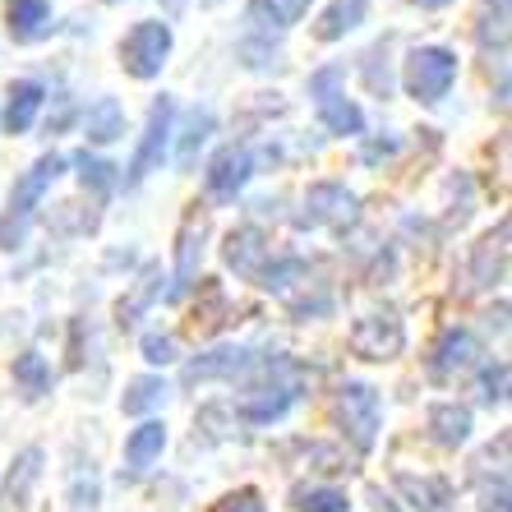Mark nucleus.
I'll return each mask as SVG.
<instances>
[{
  "label": "nucleus",
  "mask_w": 512,
  "mask_h": 512,
  "mask_svg": "<svg viewBox=\"0 0 512 512\" xmlns=\"http://www.w3.org/2000/svg\"><path fill=\"white\" fill-rule=\"evenodd\" d=\"M457 79V56L448 47H416L406 56V93L416 102H439Z\"/></svg>",
  "instance_id": "nucleus-4"
},
{
  "label": "nucleus",
  "mask_w": 512,
  "mask_h": 512,
  "mask_svg": "<svg viewBox=\"0 0 512 512\" xmlns=\"http://www.w3.org/2000/svg\"><path fill=\"white\" fill-rule=\"evenodd\" d=\"M213 512H268V508H263L259 489H231V494H222L213 503Z\"/></svg>",
  "instance_id": "nucleus-31"
},
{
  "label": "nucleus",
  "mask_w": 512,
  "mask_h": 512,
  "mask_svg": "<svg viewBox=\"0 0 512 512\" xmlns=\"http://www.w3.org/2000/svg\"><path fill=\"white\" fill-rule=\"evenodd\" d=\"M171 56V28L157 24V19H143V24L130 28V37L120 42V65L134 79H157L162 65Z\"/></svg>",
  "instance_id": "nucleus-5"
},
{
  "label": "nucleus",
  "mask_w": 512,
  "mask_h": 512,
  "mask_svg": "<svg viewBox=\"0 0 512 512\" xmlns=\"http://www.w3.org/2000/svg\"><path fill=\"white\" fill-rule=\"evenodd\" d=\"M402 346H406V328L397 319V310H388V305L356 319V328H351V351L360 360H397Z\"/></svg>",
  "instance_id": "nucleus-6"
},
{
  "label": "nucleus",
  "mask_w": 512,
  "mask_h": 512,
  "mask_svg": "<svg viewBox=\"0 0 512 512\" xmlns=\"http://www.w3.org/2000/svg\"><path fill=\"white\" fill-rule=\"evenodd\" d=\"M411 5H420V10H443V5H453V0H411Z\"/></svg>",
  "instance_id": "nucleus-35"
},
{
  "label": "nucleus",
  "mask_w": 512,
  "mask_h": 512,
  "mask_svg": "<svg viewBox=\"0 0 512 512\" xmlns=\"http://www.w3.org/2000/svg\"><path fill=\"white\" fill-rule=\"evenodd\" d=\"M305 10L310 0H250V19L263 28H291Z\"/></svg>",
  "instance_id": "nucleus-24"
},
{
  "label": "nucleus",
  "mask_w": 512,
  "mask_h": 512,
  "mask_svg": "<svg viewBox=\"0 0 512 512\" xmlns=\"http://www.w3.org/2000/svg\"><path fill=\"white\" fill-rule=\"evenodd\" d=\"M167 402V383L162 379H153V374H143V379H134L130 388H125V416H148L153 406H162Z\"/></svg>",
  "instance_id": "nucleus-27"
},
{
  "label": "nucleus",
  "mask_w": 512,
  "mask_h": 512,
  "mask_svg": "<svg viewBox=\"0 0 512 512\" xmlns=\"http://www.w3.org/2000/svg\"><path fill=\"white\" fill-rule=\"evenodd\" d=\"M111 5H116V0H111Z\"/></svg>",
  "instance_id": "nucleus-36"
},
{
  "label": "nucleus",
  "mask_w": 512,
  "mask_h": 512,
  "mask_svg": "<svg viewBox=\"0 0 512 512\" xmlns=\"http://www.w3.org/2000/svg\"><path fill=\"white\" fill-rule=\"evenodd\" d=\"M305 273H310V263L296 259V254H286V259H268V263H263L254 282H259L263 291H286V286L296 282V277H305Z\"/></svg>",
  "instance_id": "nucleus-28"
},
{
  "label": "nucleus",
  "mask_w": 512,
  "mask_h": 512,
  "mask_svg": "<svg viewBox=\"0 0 512 512\" xmlns=\"http://www.w3.org/2000/svg\"><path fill=\"white\" fill-rule=\"evenodd\" d=\"M5 24L14 42H37L51 33V5L47 0H5Z\"/></svg>",
  "instance_id": "nucleus-17"
},
{
  "label": "nucleus",
  "mask_w": 512,
  "mask_h": 512,
  "mask_svg": "<svg viewBox=\"0 0 512 512\" xmlns=\"http://www.w3.org/2000/svg\"><path fill=\"white\" fill-rule=\"evenodd\" d=\"M65 171V157L60 153H42L24 176L14 180V194H10V213L0 217V250H19L28 236V222H33V208L42 203V194L51 190V180Z\"/></svg>",
  "instance_id": "nucleus-1"
},
{
  "label": "nucleus",
  "mask_w": 512,
  "mask_h": 512,
  "mask_svg": "<svg viewBox=\"0 0 512 512\" xmlns=\"http://www.w3.org/2000/svg\"><path fill=\"white\" fill-rule=\"evenodd\" d=\"M333 420L342 425V434L356 443V453H370L379 439V393L370 383H342L333 397Z\"/></svg>",
  "instance_id": "nucleus-3"
},
{
  "label": "nucleus",
  "mask_w": 512,
  "mask_h": 512,
  "mask_svg": "<svg viewBox=\"0 0 512 512\" xmlns=\"http://www.w3.org/2000/svg\"><path fill=\"white\" fill-rule=\"evenodd\" d=\"M356 194L346 190V185H337V180H319V185H310V194H305V213L296 217L300 227H333V231H346L351 222H356Z\"/></svg>",
  "instance_id": "nucleus-7"
},
{
  "label": "nucleus",
  "mask_w": 512,
  "mask_h": 512,
  "mask_svg": "<svg viewBox=\"0 0 512 512\" xmlns=\"http://www.w3.org/2000/svg\"><path fill=\"white\" fill-rule=\"evenodd\" d=\"M397 148V139H370L365 143V162H379V157H388Z\"/></svg>",
  "instance_id": "nucleus-34"
},
{
  "label": "nucleus",
  "mask_w": 512,
  "mask_h": 512,
  "mask_svg": "<svg viewBox=\"0 0 512 512\" xmlns=\"http://www.w3.org/2000/svg\"><path fill=\"white\" fill-rule=\"evenodd\" d=\"M393 485H397V494H406V503L416 512H453V485H448V480L397 471Z\"/></svg>",
  "instance_id": "nucleus-14"
},
{
  "label": "nucleus",
  "mask_w": 512,
  "mask_h": 512,
  "mask_svg": "<svg viewBox=\"0 0 512 512\" xmlns=\"http://www.w3.org/2000/svg\"><path fill=\"white\" fill-rule=\"evenodd\" d=\"M337 79H342V70H319L310 79V93H314V107H319L323 130H333V134H360V130H365V116H360L356 102H351V97L337 88Z\"/></svg>",
  "instance_id": "nucleus-8"
},
{
  "label": "nucleus",
  "mask_w": 512,
  "mask_h": 512,
  "mask_svg": "<svg viewBox=\"0 0 512 512\" xmlns=\"http://www.w3.org/2000/svg\"><path fill=\"white\" fill-rule=\"evenodd\" d=\"M203 236H208V213L194 203L190 213H185V222H180V236H176V277H171L167 300H180L194 286L199 263H203Z\"/></svg>",
  "instance_id": "nucleus-10"
},
{
  "label": "nucleus",
  "mask_w": 512,
  "mask_h": 512,
  "mask_svg": "<svg viewBox=\"0 0 512 512\" xmlns=\"http://www.w3.org/2000/svg\"><path fill=\"white\" fill-rule=\"evenodd\" d=\"M162 291V268H143V277L134 282V291L130 296H120V305H116V323L120 328H130V323H139V314L153 305V296Z\"/></svg>",
  "instance_id": "nucleus-23"
},
{
  "label": "nucleus",
  "mask_w": 512,
  "mask_h": 512,
  "mask_svg": "<svg viewBox=\"0 0 512 512\" xmlns=\"http://www.w3.org/2000/svg\"><path fill=\"white\" fill-rule=\"evenodd\" d=\"M42 97H47V93H42V84H33V79H19V84L10 88V102H5V130H10V134L33 130Z\"/></svg>",
  "instance_id": "nucleus-20"
},
{
  "label": "nucleus",
  "mask_w": 512,
  "mask_h": 512,
  "mask_svg": "<svg viewBox=\"0 0 512 512\" xmlns=\"http://www.w3.org/2000/svg\"><path fill=\"white\" fill-rule=\"evenodd\" d=\"M296 397H300V370L291 360H273V365L263 370V379L240 393L236 411L250 420V425H268V420L286 416V406L296 402Z\"/></svg>",
  "instance_id": "nucleus-2"
},
{
  "label": "nucleus",
  "mask_w": 512,
  "mask_h": 512,
  "mask_svg": "<svg viewBox=\"0 0 512 512\" xmlns=\"http://www.w3.org/2000/svg\"><path fill=\"white\" fill-rule=\"evenodd\" d=\"M14 383H19L28 397L51 393V365L37 356V351H24V356H14Z\"/></svg>",
  "instance_id": "nucleus-26"
},
{
  "label": "nucleus",
  "mask_w": 512,
  "mask_h": 512,
  "mask_svg": "<svg viewBox=\"0 0 512 512\" xmlns=\"http://www.w3.org/2000/svg\"><path fill=\"white\" fill-rule=\"evenodd\" d=\"M254 176V157L245 143H227L222 153L213 157V167H208V194L217 203H231L240 190H245V180Z\"/></svg>",
  "instance_id": "nucleus-12"
},
{
  "label": "nucleus",
  "mask_w": 512,
  "mask_h": 512,
  "mask_svg": "<svg viewBox=\"0 0 512 512\" xmlns=\"http://www.w3.org/2000/svg\"><path fill=\"white\" fill-rule=\"evenodd\" d=\"M365 10H370V0H333V5L319 14L314 37H319V42H337V37H346L356 24H365Z\"/></svg>",
  "instance_id": "nucleus-19"
},
{
  "label": "nucleus",
  "mask_w": 512,
  "mask_h": 512,
  "mask_svg": "<svg viewBox=\"0 0 512 512\" xmlns=\"http://www.w3.org/2000/svg\"><path fill=\"white\" fill-rule=\"evenodd\" d=\"M508 236H512V227L499 222V227L476 245V259H471V286L503 282V273H508Z\"/></svg>",
  "instance_id": "nucleus-15"
},
{
  "label": "nucleus",
  "mask_w": 512,
  "mask_h": 512,
  "mask_svg": "<svg viewBox=\"0 0 512 512\" xmlns=\"http://www.w3.org/2000/svg\"><path fill=\"white\" fill-rule=\"evenodd\" d=\"M171 116H176V102L171 97H157L153 102V116H148V130H143V143L139 153H134L130 162V176H125V185H139L148 171L162 162V153H167V139H171Z\"/></svg>",
  "instance_id": "nucleus-11"
},
{
  "label": "nucleus",
  "mask_w": 512,
  "mask_h": 512,
  "mask_svg": "<svg viewBox=\"0 0 512 512\" xmlns=\"http://www.w3.org/2000/svg\"><path fill=\"white\" fill-rule=\"evenodd\" d=\"M429 434H434V443H443V448H462V443L471 439V411L457 402L429 406Z\"/></svg>",
  "instance_id": "nucleus-18"
},
{
  "label": "nucleus",
  "mask_w": 512,
  "mask_h": 512,
  "mask_svg": "<svg viewBox=\"0 0 512 512\" xmlns=\"http://www.w3.org/2000/svg\"><path fill=\"white\" fill-rule=\"evenodd\" d=\"M296 512H346V494L342 489H323V485H300L291 494Z\"/></svg>",
  "instance_id": "nucleus-29"
},
{
  "label": "nucleus",
  "mask_w": 512,
  "mask_h": 512,
  "mask_svg": "<svg viewBox=\"0 0 512 512\" xmlns=\"http://www.w3.org/2000/svg\"><path fill=\"white\" fill-rule=\"evenodd\" d=\"M143 360H153V365H167V360H176V342L162 333H148L143 337Z\"/></svg>",
  "instance_id": "nucleus-32"
},
{
  "label": "nucleus",
  "mask_w": 512,
  "mask_h": 512,
  "mask_svg": "<svg viewBox=\"0 0 512 512\" xmlns=\"http://www.w3.org/2000/svg\"><path fill=\"white\" fill-rule=\"evenodd\" d=\"M227 268H236L240 277H259V268L268 263V245H263V231L259 227H240L227 236V250H222Z\"/></svg>",
  "instance_id": "nucleus-16"
},
{
  "label": "nucleus",
  "mask_w": 512,
  "mask_h": 512,
  "mask_svg": "<svg viewBox=\"0 0 512 512\" xmlns=\"http://www.w3.org/2000/svg\"><path fill=\"white\" fill-rule=\"evenodd\" d=\"M208 134H213V116H208V111H194L185 134H180V162H185V167L194 162V153H199V143L208 139Z\"/></svg>",
  "instance_id": "nucleus-30"
},
{
  "label": "nucleus",
  "mask_w": 512,
  "mask_h": 512,
  "mask_svg": "<svg viewBox=\"0 0 512 512\" xmlns=\"http://www.w3.org/2000/svg\"><path fill=\"white\" fill-rule=\"evenodd\" d=\"M162 448H167V429L157 425V420H143L130 434V443H125V466L130 471H148L162 457Z\"/></svg>",
  "instance_id": "nucleus-21"
},
{
  "label": "nucleus",
  "mask_w": 512,
  "mask_h": 512,
  "mask_svg": "<svg viewBox=\"0 0 512 512\" xmlns=\"http://www.w3.org/2000/svg\"><path fill=\"white\" fill-rule=\"evenodd\" d=\"M254 370V351L245 346H217V351H203L185 365V383H208V379H236V374Z\"/></svg>",
  "instance_id": "nucleus-13"
},
{
  "label": "nucleus",
  "mask_w": 512,
  "mask_h": 512,
  "mask_svg": "<svg viewBox=\"0 0 512 512\" xmlns=\"http://www.w3.org/2000/svg\"><path fill=\"white\" fill-rule=\"evenodd\" d=\"M480 365V337L471 328H443L439 342L429 346V379H457V374Z\"/></svg>",
  "instance_id": "nucleus-9"
},
{
  "label": "nucleus",
  "mask_w": 512,
  "mask_h": 512,
  "mask_svg": "<svg viewBox=\"0 0 512 512\" xmlns=\"http://www.w3.org/2000/svg\"><path fill=\"white\" fill-rule=\"evenodd\" d=\"M508 397V365H489L485 370V402H503Z\"/></svg>",
  "instance_id": "nucleus-33"
},
{
  "label": "nucleus",
  "mask_w": 512,
  "mask_h": 512,
  "mask_svg": "<svg viewBox=\"0 0 512 512\" xmlns=\"http://www.w3.org/2000/svg\"><path fill=\"white\" fill-rule=\"evenodd\" d=\"M74 167H79V180H84V190L93 194H111L120 180V167H111L107 157H93L84 148V153H74Z\"/></svg>",
  "instance_id": "nucleus-25"
},
{
  "label": "nucleus",
  "mask_w": 512,
  "mask_h": 512,
  "mask_svg": "<svg viewBox=\"0 0 512 512\" xmlns=\"http://www.w3.org/2000/svg\"><path fill=\"white\" fill-rule=\"evenodd\" d=\"M84 134H88V143H116L125 134V111H120L116 97H97L93 107H88Z\"/></svg>",
  "instance_id": "nucleus-22"
}]
</instances>
